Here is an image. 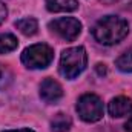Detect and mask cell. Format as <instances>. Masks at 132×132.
<instances>
[{"label": "cell", "mask_w": 132, "mask_h": 132, "mask_svg": "<svg viewBox=\"0 0 132 132\" xmlns=\"http://www.w3.org/2000/svg\"><path fill=\"white\" fill-rule=\"evenodd\" d=\"M128 34L129 23L118 15H106L100 19L92 29L94 38L104 46H114L120 43Z\"/></svg>", "instance_id": "6da1fadb"}, {"label": "cell", "mask_w": 132, "mask_h": 132, "mask_svg": "<svg viewBox=\"0 0 132 132\" xmlns=\"http://www.w3.org/2000/svg\"><path fill=\"white\" fill-rule=\"evenodd\" d=\"M88 66V54L83 46L68 48L62 52L59 71L66 80L77 78Z\"/></svg>", "instance_id": "7a4b0ae2"}, {"label": "cell", "mask_w": 132, "mask_h": 132, "mask_svg": "<svg viewBox=\"0 0 132 132\" xmlns=\"http://www.w3.org/2000/svg\"><path fill=\"white\" fill-rule=\"evenodd\" d=\"M20 59L28 69H45L54 60V49L46 43H35L22 52Z\"/></svg>", "instance_id": "3957f363"}, {"label": "cell", "mask_w": 132, "mask_h": 132, "mask_svg": "<svg viewBox=\"0 0 132 132\" xmlns=\"http://www.w3.org/2000/svg\"><path fill=\"white\" fill-rule=\"evenodd\" d=\"M75 111L78 114V117L86 121V123H95L103 118L104 114V106L103 101L98 95L95 94H83L77 104H75Z\"/></svg>", "instance_id": "277c9868"}, {"label": "cell", "mask_w": 132, "mask_h": 132, "mask_svg": "<svg viewBox=\"0 0 132 132\" xmlns=\"http://www.w3.org/2000/svg\"><path fill=\"white\" fill-rule=\"evenodd\" d=\"M49 29L66 42H74L81 32V22L74 17H60L49 22Z\"/></svg>", "instance_id": "5b68a950"}, {"label": "cell", "mask_w": 132, "mask_h": 132, "mask_svg": "<svg viewBox=\"0 0 132 132\" xmlns=\"http://www.w3.org/2000/svg\"><path fill=\"white\" fill-rule=\"evenodd\" d=\"M63 97V88L60 86L59 81H55L54 78H45L40 85V98L45 103H57L59 100Z\"/></svg>", "instance_id": "8992f818"}, {"label": "cell", "mask_w": 132, "mask_h": 132, "mask_svg": "<svg viewBox=\"0 0 132 132\" xmlns=\"http://www.w3.org/2000/svg\"><path fill=\"white\" fill-rule=\"evenodd\" d=\"M108 112L111 117L114 118H121V117H128L132 114V100L129 97H115L109 101L108 104Z\"/></svg>", "instance_id": "52a82bcc"}, {"label": "cell", "mask_w": 132, "mask_h": 132, "mask_svg": "<svg viewBox=\"0 0 132 132\" xmlns=\"http://www.w3.org/2000/svg\"><path fill=\"white\" fill-rule=\"evenodd\" d=\"M49 12H72L78 8L77 0H45Z\"/></svg>", "instance_id": "ba28073f"}, {"label": "cell", "mask_w": 132, "mask_h": 132, "mask_svg": "<svg viewBox=\"0 0 132 132\" xmlns=\"http://www.w3.org/2000/svg\"><path fill=\"white\" fill-rule=\"evenodd\" d=\"M72 126V120L68 114L59 112L54 115V118L51 120V131L52 132H68Z\"/></svg>", "instance_id": "9c48e42d"}, {"label": "cell", "mask_w": 132, "mask_h": 132, "mask_svg": "<svg viewBox=\"0 0 132 132\" xmlns=\"http://www.w3.org/2000/svg\"><path fill=\"white\" fill-rule=\"evenodd\" d=\"M15 28L23 34V35H35L38 31V22L34 19V17H25V19H20L15 22Z\"/></svg>", "instance_id": "30bf717a"}, {"label": "cell", "mask_w": 132, "mask_h": 132, "mask_svg": "<svg viewBox=\"0 0 132 132\" xmlns=\"http://www.w3.org/2000/svg\"><path fill=\"white\" fill-rule=\"evenodd\" d=\"M19 40L14 34H0V54H8L17 49Z\"/></svg>", "instance_id": "8fae6325"}, {"label": "cell", "mask_w": 132, "mask_h": 132, "mask_svg": "<svg viewBox=\"0 0 132 132\" xmlns=\"http://www.w3.org/2000/svg\"><path fill=\"white\" fill-rule=\"evenodd\" d=\"M115 66L121 72H132V49L126 51L125 54H121L115 60Z\"/></svg>", "instance_id": "7c38bea8"}, {"label": "cell", "mask_w": 132, "mask_h": 132, "mask_svg": "<svg viewBox=\"0 0 132 132\" xmlns=\"http://www.w3.org/2000/svg\"><path fill=\"white\" fill-rule=\"evenodd\" d=\"M12 72L8 66L0 63V91H5L11 83H12Z\"/></svg>", "instance_id": "4fadbf2b"}, {"label": "cell", "mask_w": 132, "mask_h": 132, "mask_svg": "<svg viewBox=\"0 0 132 132\" xmlns=\"http://www.w3.org/2000/svg\"><path fill=\"white\" fill-rule=\"evenodd\" d=\"M6 15H8V9H6V6H5V3L0 0V25L6 20Z\"/></svg>", "instance_id": "5bb4252c"}, {"label": "cell", "mask_w": 132, "mask_h": 132, "mask_svg": "<svg viewBox=\"0 0 132 132\" xmlns=\"http://www.w3.org/2000/svg\"><path fill=\"white\" fill-rule=\"evenodd\" d=\"M125 129L128 132H132V115L128 118V121H126V125H125Z\"/></svg>", "instance_id": "9a60e30c"}, {"label": "cell", "mask_w": 132, "mask_h": 132, "mask_svg": "<svg viewBox=\"0 0 132 132\" xmlns=\"http://www.w3.org/2000/svg\"><path fill=\"white\" fill-rule=\"evenodd\" d=\"M97 71H98L100 75H103V74H106V72H108V71H106V66L101 65V63H98V65H97Z\"/></svg>", "instance_id": "2e32d148"}, {"label": "cell", "mask_w": 132, "mask_h": 132, "mask_svg": "<svg viewBox=\"0 0 132 132\" xmlns=\"http://www.w3.org/2000/svg\"><path fill=\"white\" fill-rule=\"evenodd\" d=\"M2 132H35L29 128H23V129H12V131H2Z\"/></svg>", "instance_id": "e0dca14e"}, {"label": "cell", "mask_w": 132, "mask_h": 132, "mask_svg": "<svg viewBox=\"0 0 132 132\" xmlns=\"http://www.w3.org/2000/svg\"><path fill=\"white\" fill-rule=\"evenodd\" d=\"M101 2H104V3H114V2H118V0H101Z\"/></svg>", "instance_id": "ac0fdd59"}]
</instances>
